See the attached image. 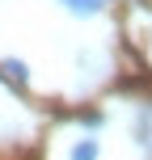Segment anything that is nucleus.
Listing matches in <instances>:
<instances>
[{
  "mask_svg": "<svg viewBox=\"0 0 152 160\" xmlns=\"http://www.w3.org/2000/svg\"><path fill=\"white\" fill-rule=\"evenodd\" d=\"M0 72L13 80V84H25V80H30V68H25L21 59H4V63H0Z\"/></svg>",
  "mask_w": 152,
  "mask_h": 160,
  "instance_id": "f257e3e1",
  "label": "nucleus"
},
{
  "mask_svg": "<svg viewBox=\"0 0 152 160\" xmlns=\"http://www.w3.org/2000/svg\"><path fill=\"white\" fill-rule=\"evenodd\" d=\"M135 139H139V143L152 152V110H144V114L135 118Z\"/></svg>",
  "mask_w": 152,
  "mask_h": 160,
  "instance_id": "f03ea898",
  "label": "nucleus"
},
{
  "mask_svg": "<svg viewBox=\"0 0 152 160\" xmlns=\"http://www.w3.org/2000/svg\"><path fill=\"white\" fill-rule=\"evenodd\" d=\"M64 4L72 8L76 17H93V13H102V4H106V0H64Z\"/></svg>",
  "mask_w": 152,
  "mask_h": 160,
  "instance_id": "7ed1b4c3",
  "label": "nucleus"
},
{
  "mask_svg": "<svg viewBox=\"0 0 152 160\" xmlns=\"http://www.w3.org/2000/svg\"><path fill=\"white\" fill-rule=\"evenodd\" d=\"M72 160H97V139H76L72 143Z\"/></svg>",
  "mask_w": 152,
  "mask_h": 160,
  "instance_id": "20e7f679",
  "label": "nucleus"
}]
</instances>
